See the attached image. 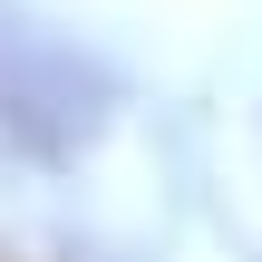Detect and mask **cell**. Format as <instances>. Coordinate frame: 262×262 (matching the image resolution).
<instances>
[{"label": "cell", "instance_id": "6da1fadb", "mask_svg": "<svg viewBox=\"0 0 262 262\" xmlns=\"http://www.w3.org/2000/svg\"><path fill=\"white\" fill-rule=\"evenodd\" d=\"M97 107H107V88H97V68L78 49H58L39 19H0V126L19 146H39V156L88 146Z\"/></svg>", "mask_w": 262, "mask_h": 262}]
</instances>
